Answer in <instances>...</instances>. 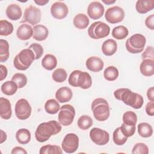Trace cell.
I'll return each mask as SVG.
<instances>
[{"mask_svg":"<svg viewBox=\"0 0 154 154\" xmlns=\"http://www.w3.org/2000/svg\"><path fill=\"white\" fill-rule=\"evenodd\" d=\"M114 96L117 100L122 101L134 109L141 108L144 103L143 97L141 94L134 93L127 88L117 89L114 92Z\"/></svg>","mask_w":154,"mask_h":154,"instance_id":"6da1fadb","label":"cell"},{"mask_svg":"<svg viewBox=\"0 0 154 154\" xmlns=\"http://www.w3.org/2000/svg\"><path fill=\"white\" fill-rule=\"evenodd\" d=\"M61 131V125L60 122L51 120L40 123L35 132V138L40 143L48 140L52 135L60 133Z\"/></svg>","mask_w":154,"mask_h":154,"instance_id":"7a4b0ae2","label":"cell"},{"mask_svg":"<svg viewBox=\"0 0 154 154\" xmlns=\"http://www.w3.org/2000/svg\"><path fill=\"white\" fill-rule=\"evenodd\" d=\"M69 84L74 87H80L82 89H88L92 85V79L90 75L79 70H73L69 75Z\"/></svg>","mask_w":154,"mask_h":154,"instance_id":"3957f363","label":"cell"},{"mask_svg":"<svg viewBox=\"0 0 154 154\" xmlns=\"http://www.w3.org/2000/svg\"><path fill=\"white\" fill-rule=\"evenodd\" d=\"M91 108L95 119L97 121H105L109 117V106L107 100L103 98L95 99L92 102Z\"/></svg>","mask_w":154,"mask_h":154,"instance_id":"277c9868","label":"cell"},{"mask_svg":"<svg viewBox=\"0 0 154 154\" xmlns=\"http://www.w3.org/2000/svg\"><path fill=\"white\" fill-rule=\"evenodd\" d=\"M34 60L35 55L32 51L29 48L24 49L14 57L13 66L19 70H25L30 67Z\"/></svg>","mask_w":154,"mask_h":154,"instance_id":"5b68a950","label":"cell"},{"mask_svg":"<svg viewBox=\"0 0 154 154\" xmlns=\"http://www.w3.org/2000/svg\"><path fill=\"white\" fill-rule=\"evenodd\" d=\"M146 42V37L141 34H135L127 39L125 46L131 54H138L143 51Z\"/></svg>","mask_w":154,"mask_h":154,"instance_id":"8992f818","label":"cell"},{"mask_svg":"<svg viewBox=\"0 0 154 154\" xmlns=\"http://www.w3.org/2000/svg\"><path fill=\"white\" fill-rule=\"evenodd\" d=\"M110 32L109 26L101 21L93 22L88 29V34L93 39H100L107 37Z\"/></svg>","mask_w":154,"mask_h":154,"instance_id":"52a82bcc","label":"cell"},{"mask_svg":"<svg viewBox=\"0 0 154 154\" xmlns=\"http://www.w3.org/2000/svg\"><path fill=\"white\" fill-rule=\"evenodd\" d=\"M75 116V109L70 104H66L60 109L58 119L60 124L64 126H69L73 122Z\"/></svg>","mask_w":154,"mask_h":154,"instance_id":"ba28073f","label":"cell"},{"mask_svg":"<svg viewBox=\"0 0 154 154\" xmlns=\"http://www.w3.org/2000/svg\"><path fill=\"white\" fill-rule=\"evenodd\" d=\"M42 19L41 10L33 5H29L25 8L21 23L27 22L32 25L39 23Z\"/></svg>","mask_w":154,"mask_h":154,"instance_id":"9c48e42d","label":"cell"},{"mask_svg":"<svg viewBox=\"0 0 154 154\" xmlns=\"http://www.w3.org/2000/svg\"><path fill=\"white\" fill-rule=\"evenodd\" d=\"M31 106L28 101L24 99H20L17 101L14 107L15 114L19 120H26L29 117L31 114Z\"/></svg>","mask_w":154,"mask_h":154,"instance_id":"30bf717a","label":"cell"},{"mask_svg":"<svg viewBox=\"0 0 154 154\" xmlns=\"http://www.w3.org/2000/svg\"><path fill=\"white\" fill-rule=\"evenodd\" d=\"M62 149L67 153H72L76 151L79 147V137L74 133H69L65 135L61 143Z\"/></svg>","mask_w":154,"mask_h":154,"instance_id":"8fae6325","label":"cell"},{"mask_svg":"<svg viewBox=\"0 0 154 154\" xmlns=\"http://www.w3.org/2000/svg\"><path fill=\"white\" fill-rule=\"evenodd\" d=\"M125 17L123 9L119 6H113L108 8L105 12V18L106 20L111 23H117L122 22Z\"/></svg>","mask_w":154,"mask_h":154,"instance_id":"7c38bea8","label":"cell"},{"mask_svg":"<svg viewBox=\"0 0 154 154\" xmlns=\"http://www.w3.org/2000/svg\"><path fill=\"white\" fill-rule=\"evenodd\" d=\"M90 138L97 145L103 146L106 144L109 140L108 132L99 128H93L90 131Z\"/></svg>","mask_w":154,"mask_h":154,"instance_id":"4fadbf2b","label":"cell"},{"mask_svg":"<svg viewBox=\"0 0 154 154\" xmlns=\"http://www.w3.org/2000/svg\"><path fill=\"white\" fill-rule=\"evenodd\" d=\"M68 7L61 1L55 2L51 7V13L57 19L61 20L65 18L68 14Z\"/></svg>","mask_w":154,"mask_h":154,"instance_id":"5bb4252c","label":"cell"},{"mask_svg":"<svg viewBox=\"0 0 154 154\" xmlns=\"http://www.w3.org/2000/svg\"><path fill=\"white\" fill-rule=\"evenodd\" d=\"M104 7L99 1L90 2L87 7V14L94 20L100 18L104 13Z\"/></svg>","mask_w":154,"mask_h":154,"instance_id":"9a60e30c","label":"cell"},{"mask_svg":"<svg viewBox=\"0 0 154 154\" xmlns=\"http://www.w3.org/2000/svg\"><path fill=\"white\" fill-rule=\"evenodd\" d=\"M85 65L89 70L93 72H98L103 69L104 64L103 60L100 58L92 56L87 60Z\"/></svg>","mask_w":154,"mask_h":154,"instance_id":"2e32d148","label":"cell"},{"mask_svg":"<svg viewBox=\"0 0 154 154\" xmlns=\"http://www.w3.org/2000/svg\"><path fill=\"white\" fill-rule=\"evenodd\" d=\"M73 96L72 90L67 87H63L57 90L55 93V98L60 103L69 102Z\"/></svg>","mask_w":154,"mask_h":154,"instance_id":"e0dca14e","label":"cell"},{"mask_svg":"<svg viewBox=\"0 0 154 154\" xmlns=\"http://www.w3.org/2000/svg\"><path fill=\"white\" fill-rule=\"evenodd\" d=\"M12 115L11 103L6 98L1 97L0 98V116L5 120H8Z\"/></svg>","mask_w":154,"mask_h":154,"instance_id":"ac0fdd59","label":"cell"},{"mask_svg":"<svg viewBox=\"0 0 154 154\" xmlns=\"http://www.w3.org/2000/svg\"><path fill=\"white\" fill-rule=\"evenodd\" d=\"M16 35L19 40H29L33 35V29L28 24L23 23L17 28Z\"/></svg>","mask_w":154,"mask_h":154,"instance_id":"d6986e66","label":"cell"},{"mask_svg":"<svg viewBox=\"0 0 154 154\" xmlns=\"http://www.w3.org/2000/svg\"><path fill=\"white\" fill-rule=\"evenodd\" d=\"M5 13L8 19L12 20H19L22 15V11L21 7L16 4H11L6 8Z\"/></svg>","mask_w":154,"mask_h":154,"instance_id":"ffe728a7","label":"cell"},{"mask_svg":"<svg viewBox=\"0 0 154 154\" xmlns=\"http://www.w3.org/2000/svg\"><path fill=\"white\" fill-rule=\"evenodd\" d=\"M154 8V0H138L135 9L140 14H145L152 11Z\"/></svg>","mask_w":154,"mask_h":154,"instance_id":"44dd1931","label":"cell"},{"mask_svg":"<svg viewBox=\"0 0 154 154\" xmlns=\"http://www.w3.org/2000/svg\"><path fill=\"white\" fill-rule=\"evenodd\" d=\"M34 39L37 41H43L46 39L49 35V31L46 26L43 25H36L32 28Z\"/></svg>","mask_w":154,"mask_h":154,"instance_id":"7402d4cb","label":"cell"},{"mask_svg":"<svg viewBox=\"0 0 154 154\" xmlns=\"http://www.w3.org/2000/svg\"><path fill=\"white\" fill-rule=\"evenodd\" d=\"M141 73L145 76H151L154 74V60L144 59L140 66Z\"/></svg>","mask_w":154,"mask_h":154,"instance_id":"603a6c76","label":"cell"},{"mask_svg":"<svg viewBox=\"0 0 154 154\" xmlns=\"http://www.w3.org/2000/svg\"><path fill=\"white\" fill-rule=\"evenodd\" d=\"M117 44L113 39H108L103 42L102 45V53L106 56L113 55L117 51Z\"/></svg>","mask_w":154,"mask_h":154,"instance_id":"cb8c5ba5","label":"cell"},{"mask_svg":"<svg viewBox=\"0 0 154 154\" xmlns=\"http://www.w3.org/2000/svg\"><path fill=\"white\" fill-rule=\"evenodd\" d=\"M89 22L90 20L88 16L83 13H79L76 14L73 20L75 27L79 29L86 28L88 26Z\"/></svg>","mask_w":154,"mask_h":154,"instance_id":"d4e9b609","label":"cell"},{"mask_svg":"<svg viewBox=\"0 0 154 154\" xmlns=\"http://www.w3.org/2000/svg\"><path fill=\"white\" fill-rule=\"evenodd\" d=\"M57 58L52 54H46L42 60V67L48 70H52L57 67Z\"/></svg>","mask_w":154,"mask_h":154,"instance_id":"484cf974","label":"cell"},{"mask_svg":"<svg viewBox=\"0 0 154 154\" xmlns=\"http://www.w3.org/2000/svg\"><path fill=\"white\" fill-rule=\"evenodd\" d=\"M16 138L20 144H28L31 140V133L27 129H19L16 133Z\"/></svg>","mask_w":154,"mask_h":154,"instance_id":"4316f807","label":"cell"},{"mask_svg":"<svg viewBox=\"0 0 154 154\" xmlns=\"http://www.w3.org/2000/svg\"><path fill=\"white\" fill-rule=\"evenodd\" d=\"M18 87L17 84L13 81H7L4 82L1 87V91L5 95L11 96L16 93Z\"/></svg>","mask_w":154,"mask_h":154,"instance_id":"83f0119b","label":"cell"},{"mask_svg":"<svg viewBox=\"0 0 154 154\" xmlns=\"http://www.w3.org/2000/svg\"><path fill=\"white\" fill-rule=\"evenodd\" d=\"M138 133L143 138H148L153 134V128L148 123L142 122L138 125Z\"/></svg>","mask_w":154,"mask_h":154,"instance_id":"f1b7e54d","label":"cell"},{"mask_svg":"<svg viewBox=\"0 0 154 154\" xmlns=\"http://www.w3.org/2000/svg\"><path fill=\"white\" fill-rule=\"evenodd\" d=\"M112 35L117 40H123L129 34L128 28L123 25H119L114 27L112 30Z\"/></svg>","mask_w":154,"mask_h":154,"instance_id":"f546056e","label":"cell"},{"mask_svg":"<svg viewBox=\"0 0 154 154\" xmlns=\"http://www.w3.org/2000/svg\"><path fill=\"white\" fill-rule=\"evenodd\" d=\"M60 109V105L57 100L54 99L48 100L45 104V109L49 114H55Z\"/></svg>","mask_w":154,"mask_h":154,"instance_id":"4dcf8cb0","label":"cell"},{"mask_svg":"<svg viewBox=\"0 0 154 154\" xmlns=\"http://www.w3.org/2000/svg\"><path fill=\"white\" fill-rule=\"evenodd\" d=\"M10 55L9 44L6 40H0V61L3 63L6 61Z\"/></svg>","mask_w":154,"mask_h":154,"instance_id":"1f68e13d","label":"cell"},{"mask_svg":"<svg viewBox=\"0 0 154 154\" xmlns=\"http://www.w3.org/2000/svg\"><path fill=\"white\" fill-rule=\"evenodd\" d=\"M119 73L118 69L113 66L107 67L103 72V76L105 79L109 81H115L119 76Z\"/></svg>","mask_w":154,"mask_h":154,"instance_id":"d6a6232c","label":"cell"},{"mask_svg":"<svg viewBox=\"0 0 154 154\" xmlns=\"http://www.w3.org/2000/svg\"><path fill=\"white\" fill-rule=\"evenodd\" d=\"M13 25L11 22L6 20H0V35L7 36L10 35L13 31Z\"/></svg>","mask_w":154,"mask_h":154,"instance_id":"836d02e7","label":"cell"},{"mask_svg":"<svg viewBox=\"0 0 154 154\" xmlns=\"http://www.w3.org/2000/svg\"><path fill=\"white\" fill-rule=\"evenodd\" d=\"M62 153V149L60 146L51 144H48L42 146L39 151L40 154H61Z\"/></svg>","mask_w":154,"mask_h":154,"instance_id":"e575fe53","label":"cell"},{"mask_svg":"<svg viewBox=\"0 0 154 154\" xmlns=\"http://www.w3.org/2000/svg\"><path fill=\"white\" fill-rule=\"evenodd\" d=\"M77 124L81 129L87 130L93 125V120L87 115H82L78 119Z\"/></svg>","mask_w":154,"mask_h":154,"instance_id":"d590c367","label":"cell"},{"mask_svg":"<svg viewBox=\"0 0 154 154\" xmlns=\"http://www.w3.org/2000/svg\"><path fill=\"white\" fill-rule=\"evenodd\" d=\"M112 138L114 143L117 146L123 145L128 140V138L122 134L120 127L116 128L113 132Z\"/></svg>","mask_w":154,"mask_h":154,"instance_id":"8d00e7d4","label":"cell"},{"mask_svg":"<svg viewBox=\"0 0 154 154\" xmlns=\"http://www.w3.org/2000/svg\"><path fill=\"white\" fill-rule=\"evenodd\" d=\"M52 78L54 81L61 83L66 80L67 78V73L65 69L58 68L53 72Z\"/></svg>","mask_w":154,"mask_h":154,"instance_id":"74e56055","label":"cell"},{"mask_svg":"<svg viewBox=\"0 0 154 154\" xmlns=\"http://www.w3.org/2000/svg\"><path fill=\"white\" fill-rule=\"evenodd\" d=\"M123 122L125 124L131 126L136 125L137 122V114L131 111L125 112L123 115Z\"/></svg>","mask_w":154,"mask_h":154,"instance_id":"f35d334b","label":"cell"},{"mask_svg":"<svg viewBox=\"0 0 154 154\" xmlns=\"http://www.w3.org/2000/svg\"><path fill=\"white\" fill-rule=\"evenodd\" d=\"M11 81L17 84L19 88H22L27 84V77L23 73H16L13 75Z\"/></svg>","mask_w":154,"mask_h":154,"instance_id":"ab89813d","label":"cell"},{"mask_svg":"<svg viewBox=\"0 0 154 154\" xmlns=\"http://www.w3.org/2000/svg\"><path fill=\"white\" fill-rule=\"evenodd\" d=\"M132 153L133 154H148L149 148L146 144L143 143H138L133 147Z\"/></svg>","mask_w":154,"mask_h":154,"instance_id":"60d3db41","label":"cell"},{"mask_svg":"<svg viewBox=\"0 0 154 154\" xmlns=\"http://www.w3.org/2000/svg\"><path fill=\"white\" fill-rule=\"evenodd\" d=\"M120 128L122 134L127 138L132 137L135 132V125L131 126L126 125L124 123H123Z\"/></svg>","mask_w":154,"mask_h":154,"instance_id":"b9f144b4","label":"cell"},{"mask_svg":"<svg viewBox=\"0 0 154 154\" xmlns=\"http://www.w3.org/2000/svg\"><path fill=\"white\" fill-rule=\"evenodd\" d=\"M28 48L32 50V52H34L35 55V60L39 59L43 54V51H44L43 48L42 46L38 43H32L29 46Z\"/></svg>","mask_w":154,"mask_h":154,"instance_id":"7bdbcfd3","label":"cell"},{"mask_svg":"<svg viewBox=\"0 0 154 154\" xmlns=\"http://www.w3.org/2000/svg\"><path fill=\"white\" fill-rule=\"evenodd\" d=\"M142 58L144 59H150L154 60V55H153V47L148 46L145 49L144 52L142 54Z\"/></svg>","mask_w":154,"mask_h":154,"instance_id":"ee69618b","label":"cell"},{"mask_svg":"<svg viewBox=\"0 0 154 154\" xmlns=\"http://www.w3.org/2000/svg\"><path fill=\"white\" fill-rule=\"evenodd\" d=\"M146 26L150 29H154V14H152L149 16L145 20Z\"/></svg>","mask_w":154,"mask_h":154,"instance_id":"f6af8a7d","label":"cell"},{"mask_svg":"<svg viewBox=\"0 0 154 154\" xmlns=\"http://www.w3.org/2000/svg\"><path fill=\"white\" fill-rule=\"evenodd\" d=\"M146 112L147 115H149L150 116H153V115H154V102H153V101H150L146 104Z\"/></svg>","mask_w":154,"mask_h":154,"instance_id":"bcb514c9","label":"cell"},{"mask_svg":"<svg viewBox=\"0 0 154 154\" xmlns=\"http://www.w3.org/2000/svg\"><path fill=\"white\" fill-rule=\"evenodd\" d=\"M11 154H19V153H22V154H26L27 152L22 147H19V146H16L15 147H14L11 152Z\"/></svg>","mask_w":154,"mask_h":154,"instance_id":"7dc6e473","label":"cell"},{"mask_svg":"<svg viewBox=\"0 0 154 154\" xmlns=\"http://www.w3.org/2000/svg\"><path fill=\"white\" fill-rule=\"evenodd\" d=\"M0 70H1V81H2L6 78L8 71H7V67L2 64L0 65Z\"/></svg>","mask_w":154,"mask_h":154,"instance_id":"c3c4849f","label":"cell"},{"mask_svg":"<svg viewBox=\"0 0 154 154\" xmlns=\"http://www.w3.org/2000/svg\"><path fill=\"white\" fill-rule=\"evenodd\" d=\"M147 96L150 101H154V88L150 87L147 91Z\"/></svg>","mask_w":154,"mask_h":154,"instance_id":"681fc988","label":"cell"},{"mask_svg":"<svg viewBox=\"0 0 154 154\" xmlns=\"http://www.w3.org/2000/svg\"><path fill=\"white\" fill-rule=\"evenodd\" d=\"M34 2L40 6H43L46 5L49 2V0H34Z\"/></svg>","mask_w":154,"mask_h":154,"instance_id":"f907efd6","label":"cell"},{"mask_svg":"<svg viewBox=\"0 0 154 154\" xmlns=\"http://www.w3.org/2000/svg\"><path fill=\"white\" fill-rule=\"evenodd\" d=\"M1 137L0 143L2 144L3 142H4L6 140V139H7V134L2 130H1Z\"/></svg>","mask_w":154,"mask_h":154,"instance_id":"816d5d0a","label":"cell"},{"mask_svg":"<svg viewBox=\"0 0 154 154\" xmlns=\"http://www.w3.org/2000/svg\"><path fill=\"white\" fill-rule=\"evenodd\" d=\"M102 1L106 5H110L116 2V0H112H112H102Z\"/></svg>","mask_w":154,"mask_h":154,"instance_id":"f5cc1de1","label":"cell"}]
</instances>
